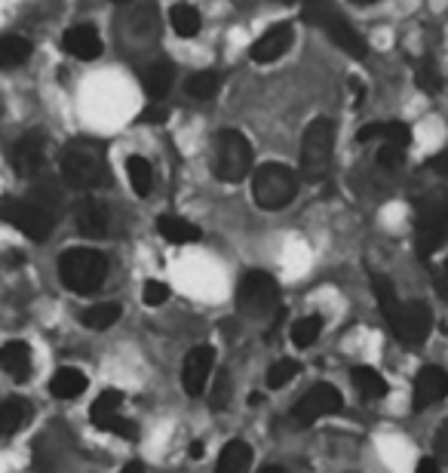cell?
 Instances as JSON below:
<instances>
[{"mask_svg": "<svg viewBox=\"0 0 448 473\" xmlns=\"http://www.w3.org/2000/svg\"><path fill=\"white\" fill-rule=\"evenodd\" d=\"M448 240V188L415 197V243L421 258H430Z\"/></svg>", "mask_w": 448, "mask_h": 473, "instance_id": "6da1fadb", "label": "cell"}, {"mask_svg": "<svg viewBox=\"0 0 448 473\" xmlns=\"http://www.w3.org/2000/svg\"><path fill=\"white\" fill-rule=\"evenodd\" d=\"M59 277L65 289L74 296H92L108 280V258L99 249H65L59 255Z\"/></svg>", "mask_w": 448, "mask_h": 473, "instance_id": "7a4b0ae2", "label": "cell"}, {"mask_svg": "<svg viewBox=\"0 0 448 473\" xmlns=\"http://www.w3.org/2000/svg\"><path fill=\"white\" fill-rule=\"evenodd\" d=\"M59 169L65 185H71L77 191H92L105 182V150L90 139H77L71 145H65Z\"/></svg>", "mask_w": 448, "mask_h": 473, "instance_id": "3957f363", "label": "cell"}, {"mask_svg": "<svg viewBox=\"0 0 448 473\" xmlns=\"http://www.w3.org/2000/svg\"><path fill=\"white\" fill-rule=\"evenodd\" d=\"M301 4H305L301 6V19H305L307 25L320 28V31L326 34L335 47H341L347 56H353V59H366L368 56L366 40L353 31L350 22H347L329 0H301Z\"/></svg>", "mask_w": 448, "mask_h": 473, "instance_id": "277c9868", "label": "cell"}, {"mask_svg": "<svg viewBox=\"0 0 448 473\" xmlns=\"http://www.w3.org/2000/svg\"><path fill=\"white\" fill-rule=\"evenodd\" d=\"M335 154V124L329 117H316L301 135V178L310 185L323 182L332 169Z\"/></svg>", "mask_w": 448, "mask_h": 473, "instance_id": "5b68a950", "label": "cell"}, {"mask_svg": "<svg viewBox=\"0 0 448 473\" xmlns=\"http://www.w3.org/2000/svg\"><path fill=\"white\" fill-rule=\"evenodd\" d=\"M298 194V176L283 163H264L252 176V197L262 210H286Z\"/></svg>", "mask_w": 448, "mask_h": 473, "instance_id": "8992f818", "label": "cell"}, {"mask_svg": "<svg viewBox=\"0 0 448 473\" xmlns=\"http://www.w3.org/2000/svg\"><path fill=\"white\" fill-rule=\"evenodd\" d=\"M212 172L221 182H243L252 172V145L243 133L237 129H221L215 135V148H212Z\"/></svg>", "mask_w": 448, "mask_h": 473, "instance_id": "52a82bcc", "label": "cell"}, {"mask_svg": "<svg viewBox=\"0 0 448 473\" xmlns=\"http://www.w3.org/2000/svg\"><path fill=\"white\" fill-rule=\"evenodd\" d=\"M237 307L252 320H267L280 314V286L267 271H249L237 286Z\"/></svg>", "mask_w": 448, "mask_h": 473, "instance_id": "ba28073f", "label": "cell"}, {"mask_svg": "<svg viewBox=\"0 0 448 473\" xmlns=\"http://www.w3.org/2000/svg\"><path fill=\"white\" fill-rule=\"evenodd\" d=\"M0 219L10 221V225L25 236H31L34 243L47 240L49 231L56 228V221H59L53 212H47L40 203H34L31 197L28 200H0Z\"/></svg>", "mask_w": 448, "mask_h": 473, "instance_id": "9c48e42d", "label": "cell"}, {"mask_svg": "<svg viewBox=\"0 0 448 473\" xmlns=\"http://www.w3.org/2000/svg\"><path fill=\"white\" fill-rule=\"evenodd\" d=\"M341 406H344V397H341V391H338V387H332V384H314L305 393V397L295 403L292 418H295V425L310 427V425H316L320 418H326V415L341 412Z\"/></svg>", "mask_w": 448, "mask_h": 473, "instance_id": "30bf717a", "label": "cell"}, {"mask_svg": "<svg viewBox=\"0 0 448 473\" xmlns=\"http://www.w3.org/2000/svg\"><path fill=\"white\" fill-rule=\"evenodd\" d=\"M123 393L114 391V387H108L96 397V403L90 408V421L96 425L99 430H108V434H117L123 440H135V434H139V427L133 425L129 418H123Z\"/></svg>", "mask_w": 448, "mask_h": 473, "instance_id": "8fae6325", "label": "cell"}, {"mask_svg": "<svg viewBox=\"0 0 448 473\" xmlns=\"http://www.w3.org/2000/svg\"><path fill=\"white\" fill-rule=\"evenodd\" d=\"M433 329V311L424 301H409V305L400 307V314L390 322V332L396 335L406 348H421L427 341Z\"/></svg>", "mask_w": 448, "mask_h": 473, "instance_id": "7c38bea8", "label": "cell"}, {"mask_svg": "<svg viewBox=\"0 0 448 473\" xmlns=\"http://www.w3.org/2000/svg\"><path fill=\"white\" fill-rule=\"evenodd\" d=\"M215 366V350L209 344H200V348L187 350L185 366H182V384L187 397H200L209 384V375H212Z\"/></svg>", "mask_w": 448, "mask_h": 473, "instance_id": "4fadbf2b", "label": "cell"}, {"mask_svg": "<svg viewBox=\"0 0 448 473\" xmlns=\"http://www.w3.org/2000/svg\"><path fill=\"white\" fill-rule=\"evenodd\" d=\"M74 225L83 236H105L108 228H111V212H108V203L102 197L83 194V197L74 203Z\"/></svg>", "mask_w": 448, "mask_h": 473, "instance_id": "5bb4252c", "label": "cell"}, {"mask_svg": "<svg viewBox=\"0 0 448 473\" xmlns=\"http://www.w3.org/2000/svg\"><path fill=\"white\" fill-rule=\"evenodd\" d=\"M445 397H448V372L439 369V366H424L415 378V400H411L415 412H424V408L443 403Z\"/></svg>", "mask_w": 448, "mask_h": 473, "instance_id": "9a60e30c", "label": "cell"}, {"mask_svg": "<svg viewBox=\"0 0 448 473\" xmlns=\"http://www.w3.org/2000/svg\"><path fill=\"white\" fill-rule=\"evenodd\" d=\"M292 40H295V28L286 25V22H280V25H273L271 31H264L262 38L252 43V49H249L252 62L271 64V62L283 59V56L289 53V47H292Z\"/></svg>", "mask_w": 448, "mask_h": 473, "instance_id": "2e32d148", "label": "cell"}, {"mask_svg": "<svg viewBox=\"0 0 448 473\" xmlns=\"http://www.w3.org/2000/svg\"><path fill=\"white\" fill-rule=\"evenodd\" d=\"M47 163V139L40 133H28L16 142V150H13V167H16L19 176L31 178L38 176Z\"/></svg>", "mask_w": 448, "mask_h": 473, "instance_id": "e0dca14e", "label": "cell"}, {"mask_svg": "<svg viewBox=\"0 0 448 473\" xmlns=\"http://www.w3.org/2000/svg\"><path fill=\"white\" fill-rule=\"evenodd\" d=\"M62 49L68 56H74V59L90 62V59H99L105 47H102V38H99V31L92 25H74L65 31Z\"/></svg>", "mask_w": 448, "mask_h": 473, "instance_id": "ac0fdd59", "label": "cell"}, {"mask_svg": "<svg viewBox=\"0 0 448 473\" xmlns=\"http://www.w3.org/2000/svg\"><path fill=\"white\" fill-rule=\"evenodd\" d=\"M0 369L16 382L28 378L31 375V348L25 341H6L0 348Z\"/></svg>", "mask_w": 448, "mask_h": 473, "instance_id": "d6986e66", "label": "cell"}, {"mask_svg": "<svg viewBox=\"0 0 448 473\" xmlns=\"http://www.w3.org/2000/svg\"><path fill=\"white\" fill-rule=\"evenodd\" d=\"M172 81H176V71H172L169 62H154L142 71V86H144V92H148L151 102L166 99V92L172 90Z\"/></svg>", "mask_w": 448, "mask_h": 473, "instance_id": "ffe728a7", "label": "cell"}, {"mask_svg": "<svg viewBox=\"0 0 448 473\" xmlns=\"http://www.w3.org/2000/svg\"><path fill=\"white\" fill-rule=\"evenodd\" d=\"M157 231H160L163 240L176 243V246H185V243H197L200 236V228L191 225L187 219H178V215H160L157 219Z\"/></svg>", "mask_w": 448, "mask_h": 473, "instance_id": "44dd1931", "label": "cell"}, {"mask_svg": "<svg viewBox=\"0 0 448 473\" xmlns=\"http://www.w3.org/2000/svg\"><path fill=\"white\" fill-rule=\"evenodd\" d=\"M86 375L81 369H74V366H65L53 375V382H49V393H53L56 400H77L81 393L86 391Z\"/></svg>", "mask_w": 448, "mask_h": 473, "instance_id": "7402d4cb", "label": "cell"}, {"mask_svg": "<svg viewBox=\"0 0 448 473\" xmlns=\"http://www.w3.org/2000/svg\"><path fill=\"white\" fill-rule=\"evenodd\" d=\"M252 464V449L243 440H230L221 449L219 461H215V473H246Z\"/></svg>", "mask_w": 448, "mask_h": 473, "instance_id": "603a6c76", "label": "cell"}, {"mask_svg": "<svg viewBox=\"0 0 448 473\" xmlns=\"http://www.w3.org/2000/svg\"><path fill=\"white\" fill-rule=\"evenodd\" d=\"M372 289H375V298H378L381 314H384V320H387V326H390L396 314H400L402 301H400V296H396V289H393V283H390V277L378 274V271H372Z\"/></svg>", "mask_w": 448, "mask_h": 473, "instance_id": "cb8c5ba5", "label": "cell"}, {"mask_svg": "<svg viewBox=\"0 0 448 473\" xmlns=\"http://www.w3.org/2000/svg\"><path fill=\"white\" fill-rule=\"evenodd\" d=\"M169 25L178 38H197L200 28H203V16L191 4H176L169 10Z\"/></svg>", "mask_w": 448, "mask_h": 473, "instance_id": "d4e9b609", "label": "cell"}, {"mask_svg": "<svg viewBox=\"0 0 448 473\" xmlns=\"http://www.w3.org/2000/svg\"><path fill=\"white\" fill-rule=\"evenodd\" d=\"M350 378L366 400H384L387 397V382L375 369H368V366H357V369L350 372Z\"/></svg>", "mask_w": 448, "mask_h": 473, "instance_id": "484cf974", "label": "cell"}, {"mask_svg": "<svg viewBox=\"0 0 448 473\" xmlns=\"http://www.w3.org/2000/svg\"><path fill=\"white\" fill-rule=\"evenodd\" d=\"M28 56H31V43H28L25 38L10 34V38L0 40V71L19 68V64L28 62Z\"/></svg>", "mask_w": 448, "mask_h": 473, "instance_id": "4316f807", "label": "cell"}, {"mask_svg": "<svg viewBox=\"0 0 448 473\" xmlns=\"http://www.w3.org/2000/svg\"><path fill=\"white\" fill-rule=\"evenodd\" d=\"M320 335H323V317L320 314H307V317L292 322V344L295 348H301V350L314 348V344L320 341Z\"/></svg>", "mask_w": 448, "mask_h": 473, "instance_id": "83f0119b", "label": "cell"}, {"mask_svg": "<svg viewBox=\"0 0 448 473\" xmlns=\"http://www.w3.org/2000/svg\"><path fill=\"white\" fill-rule=\"evenodd\" d=\"M28 406L25 400H4V403H0V440H4V436H10V434H16V430L25 425V418H28Z\"/></svg>", "mask_w": 448, "mask_h": 473, "instance_id": "f1b7e54d", "label": "cell"}, {"mask_svg": "<svg viewBox=\"0 0 448 473\" xmlns=\"http://www.w3.org/2000/svg\"><path fill=\"white\" fill-rule=\"evenodd\" d=\"M120 320V305L117 301H102V305H92V307H86V311L81 314V322L83 326H90V329H111L114 322Z\"/></svg>", "mask_w": 448, "mask_h": 473, "instance_id": "f546056e", "label": "cell"}, {"mask_svg": "<svg viewBox=\"0 0 448 473\" xmlns=\"http://www.w3.org/2000/svg\"><path fill=\"white\" fill-rule=\"evenodd\" d=\"M126 176H129V185H133V191L139 194V197H148L151 188H154V169H151V163L139 154L126 160Z\"/></svg>", "mask_w": 448, "mask_h": 473, "instance_id": "4dcf8cb0", "label": "cell"}, {"mask_svg": "<svg viewBox=\"0 0 448 473\" xmlns=\"http://www.w3.org/2000/svg\"><path fill=\"white\" fill-rule=\"evenodd\" d=\"M219 74L215 71H197V74L187 81V96L191 99H212L219 92Z\"/></svg>", "mask_w": 448, "mask_h": 473, "instance_id": "1f68e13d", "label": "cell"}, {"mask_svg": "<svg viewBox=\"0 0 448 473\" xmlns=\"http://www.w3.org/2000/svg\"><path fill=\"white\" fill-rule=\"evenodd\" d=\"M298 372H301L298 360H277L267 369V387H271V391H280V387H286Z\"/></svg>", "mask_w": 448, "mask_h": 473, "instance_id": "d6a6232c", "label": "cell"}, {"mask_svg": "<svg viewBox=\"0 0 448 473\" xmlns=\"http://www.w3.org/2000/svg\"><path fill=\"white\" fill-rule=\"evenodd\" d=\"M415 83H418V90H421V92H427V96H436V92L443 90V77H439V68L430 59H424L421 64H418V71H415Z\"/></svg>", "mask_w": 448, "mask_h": 473, "instance_id": "836d02e7", "label": "cell"}, {"mask_svg": "<svg viewBox=\"0 0 448 473\" xmlns=\"http://www.w3.org/2000/svg\"><path fill=\"white\" fill-rule=\"evenodd\" d=\"M166 298H169V286H166V283H160V280H148V283H144L142 301L148 307H160Z\"/></svg>", "mask_w": 448, "mask_h": 473, "instance_id": "e575fe53", "label": "cell"}, {"mask_svg": "<svg viewBox=\"0 0 448 473\" xmlns=\"http://www.w3.org/2000/svg\"><path fill=\"white\" fill-rule=\"evenodd\" d=\"M230 400V375L228 372H219L215 375V384H212V397H209V403H212V408H224Z\"/></svg>", "mask_w": 448, "mask_h": 473, "instance_id": "d590c367", "label": "cell"}, {"mask_svg": "<svg viewBox=\"0 0 448 473\" xmlns=\"http://www.w3.org/2000/svg\"><path fill=\"white\" fill-rule=\"evenodd\" d=\"M402 157H406V150L396 148V145H381V150H378V163L384 169H396L402 163Z\"/></svg>", "mask_w": 448, "mask_h": 473, "instance_id": "8d00e7d4", "label": "cell"}, {"mask_svg": "<svg viewBox=\"0 0 448 473\" xmlns=\"http://www.w3.org/2000/svg\"><path fill=\"white\" fill-rule=\"evenodd\" d=\"M433 455L436 458H448V421H443L433 436Z\"/></svg>", "mask_w": 448, "mask_h": 473, "instance_id": "74e56055", "label": "cell"}, {"mask_svg": "<svg viewBox=\"0 0 448 473\" xmlns=\"http://www.w3.org/2000/svg\"><path fill=\"white\" fill-rule=\"evenodd\" d=\"M427 167L436 172V176H443V178H448V150H443V154H436L433 160L427 163Z\"/></svg>", "mask_w": 448, "mask_h": 473, "instance_id": "f35d334b", "label": "cell"}, {"mask_svg": "<svg viewBox=\"0 0 448 473\" xmlns=\"http://www.w3.org/2000/svg\"><path fill=\"white\" fill-rule=\"evenodd\" d=\"M144 124H163L166 120V108L163 105H154V108H148V111H144Z\"/></svg>", "mask_w": 448, "mask_h": 473, "instance_id": "ab89813d", "label": "cell"}, {"mask_svg": "<svg viewBox=\"0 0 448 473\" xmlns=\"http://www.w3.org/2000/svg\"><path fill=\"white\" fill-rule=\"evenodd\" d=\"M415 473H443V468H439L436 458H421V461H418V470H415Z\"/></svg>", "mask_w": 448, "mask_h": 473, "instance_id": "60d3db41", "label": "cell"}, {"mask_svg": "<svg viewBox=\"0 0 448 473\" xmlns=\"http://www.w3.org/2000/svg\"><path fill=\"white\" fill-rule=\"evenodd\" d=\"M187 452H191V458H203V443H191V449H187Z\"/></svg>", "mask_w": 448, "mask_h": 473, "instance_id": "b9f144b4", "label": "cell"}, {"mask_svg": "<svg viewBox=\"0 0 448 473\" xmlns=\"http://www.w3.org/2000/svg\"><path fill=\"white\" fill-rule=\"evenodd\" d=\"M120 473H144V468H142L139 461H133V464H126V468H123Z\"/></svg>", "mask_w": 448, "mask_h": 473, "instance_id": "7bdbcfd3", "label": "cell"}, {"mask_svg": "<svg viewBox=\"0 0 448 473\" xmlns=\"http://www.w3.org/2000/svg\"><path fill=\"white\" fill-rule=\"evenodd\" d=\"M357 6H372V4H378V0H353Z\"/></svg>", "mask_w": 448, "mask_h": 473, "instance_id": "ee69618b", "label": "cell"}, {"mask_svg": "<svg viewBox=\"0 0 448 473\" xmlns=\"http://www.w3.org/2000/svg\"><path fill=\"white\" fill-rule=\"evenodd\" d=\"M262 473H286L283 468H273V464H271V468H264Z\"/></svg>", "mask_w": 448, "mask_h": 473, "instance_id": "f6af8a7d", "label": "cell"}, {"mask_svg": "<svg viewBox=\"0 0 448 473\" xmlns=\"http://www.w3.org/2000/svg\"><path fill=\"white\" fill-rule=\"evenodd\" d=\"M445 283H448V258H445Z\"/></svg>", "mask_w": 448, "mask_h": 473, "instance_id": "bcb514c9", "label": "cell"}, {"mask_svg": "<svg viewBox=\"0 0 448 473\" xmlns=\"http://www.w3.org/2000/svg\"><path fill=\"white\" fill-rule=\"evenodd\" d=\"M283 4H295V0H283Z\"/></svg>", "mask_w": 448, "mask_h": 473, "instance_id": "7dc6e473", "label": "cell"}, {"mask_svg": "<svg viewBox=\"0 0 448 473\" xmlns=\"http://www.w3.org/2000/svg\"><path fill=\"white\" fill-rule=\"evenodd\" d=\"M117 4H126V0H117Z\"/></svg>", "mask_w": 448, "mask_h": 473, "instance_id": "c3c4849f", "label": "cell"}]
</instances>
